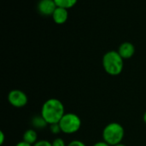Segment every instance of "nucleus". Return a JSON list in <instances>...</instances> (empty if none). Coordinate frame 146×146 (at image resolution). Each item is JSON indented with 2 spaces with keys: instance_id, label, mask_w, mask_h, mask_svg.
<instances>
[{
  "instance_id": "1",
  "label": "nucleus",
  "mask_w": 146,
  "mask_h": 146,
  "mask_svg": "<svg viewBox=\"0 0 146 146\" xmlns=\"http://www.w3.org/2000/svg\"><path fill=\"white\" fill-rule=\"evenodd\" d=\"M65 108L63 103L56 98H50L46 100L41 108V116L45 120L48 125L59 123L65 114Z\"/></svg>"
},
{
  "instance_id": "2",
  "label": "nucleus",
  "mask_w": 146,
  "mask_h": 146,
  "mask_svg": "<svg viewBox=\"0 0 146 146\" xmlns=\"http://www.w3.org/2000/svg\"><path fill=\"white\" fill-rule=\"evenodd\" d=\"M104 70L110 76L120 75L124 67V59L117 51L111 50L107 52L102 59Z\"/></svg>"
},
{
  "instance_id": "3",
  "label": "nucleus",
  "mask_w": 146,
  "mask_h": 146,
  "mask_svg": "<svg viewBox=\"0 0 146 146\" xmlns=\"http://www.w3.org/2000/svg\"><path fill=\"white\" fill-rule=\"evenodd\" d=\"M103 139L110 146L121 144L125 136L124 127L117 122H111L106 125L102 133Z\"/></svg>"
},
{
  "instance_id": "4",
  "label": "nucleus",
  "mask_w": 146,
  "mask_h": 146,
  "mask_svg": "<svg viewBox=\"0 0 146 146\" xmlns=\"http://www.w3.org/2000/svg\"><path fill=\"white\" fill-rule=\"evenodd\" d=\"M82 121L80 118L74 113H66L59 121L62 133L65 134L76 133L81 127Z\"/></svg>"
},
{
  "instance_id": "5",
  "label": "nucleus",
  "mask_w": 146,
  "mask_h": 146,
  "mask_svg": "<svg viewBox=\"0 0 146 146\" xmlns=\"http://www.w3.org/2000/svg\"><path fill=\"white\" fill-rule=\"evenodd\" d=\"M8 101L12 107L20 108L27 104L28 97L27 94L21 89H12L8 94Z\"/></svg>"
},
{
  "instance_id": "6",
  "label": "nucleus",
  "mask_w": 146,
  "mask_h": 146,
  "mask_svg": "<svg viewBox=\"0 0 146 146\" xmlns=\"http://www.w3.org/2000/svg\"><path fill=\"white\" fill-rule=\"evenodd\" d=\"M57 6L54 0H39L37 4V9L38 13L44 16H52Z\"/></svg>"
},
{
  "instance_id": "7",
  "label": "nucleus",
  "mask_w": 146,
  "mask_h": 146,
  "mask_svg": "<svg viewBox=\"0 0 146 146\" xmlns=\"http://www.w3.org/2000/svg\"><path fill=\"white\" fill-rule=\"evenodd\" d=\"M117 52L123 59H129L135 53V46L133 43L126 41L120 45Z\"/></svg>"
},
{
  "instance_id": "8",
  "label": "nucleus",
  "mask_w": 146,
  "mask_h": 146,
  "mask_svg": "<svg viewBox=\"0 0 146 146\" xmlns=\"http://www.w3.org/2000/svg\"><path fill=\"white\" fill-rule=\"evenodd\" d=\"M68 11L66 9L57 7L52 15V19L56 24H63L68 21Z\"/></svg>"
},
{
  "instance_id": "9",
  "label": "nucleus",
  "mask_w": 146,
  "mask_h": 146,
  "mask_svg": "<svg viewBox=\"0 0 146 146\" xmlns=\"http://www.w3.org/2000/svg\"><path fill=\"white\" fill-rule=\"evenodd\" d=\"M23 141L26 143L33 145L38 141V133L34 129H27L23 134Z\"/></svg>"
},
{
  "instance_id": "10",
  "label": "nucleus",
  "mask_w": 146,
  "mask_h": 146,
  "mask_svg": "<svg viewBox=\"0 0 146 146\" xmlns=\"http://www.w3.org/2000/svg\"><path fill=\"white\" fill-rule=\"evenodd\" d=\"M31 123H32L33 126L34 128H36V129H44L48 126V123L41 116V114L33 117L32 120H31Z\"/></svg>"
},
{
  "instance_id": "11",
  "label": "nucleus",
  "mask_w": 146,
  "mask_h": 146,
  "mask_svg": "<svg viewBox=\"0 0 146 146\" xmlns=\"http://www.w3.org/2000/svg\"><path fill=\"white\" fill-rule=\"evenodd\" d=\"M57 7H61L66 9L73 8L78 2V0H54Z\"/></svg>"
},
{
  "instance_id": "12",
  "label": "nucleus",
  "mask_w": 146,
  "mask_h": 146,
  "mask_svg": "<svg viewBox=\"0 0 146 146\" xmlns=\"http://www.w3.org/2000/svg\"><path fill=\"white\" fill-rule=\"evenodd\" d=\"M50 131L51 132L52 134H59L60 133H62V130H61V127L59 126V123L50 125Z\"/></svg>"
},
{
  "instance_id": "13",
  "label": "nucleus",
  "mask_w": 146,
  "mask_h": 146,
  "mask_svg": "<svg viewBox=\"0 0 146 146\" xmlns=\"http://www.w3.org/2000/svg\"><path fill=\"white\" fill-rule=\"evenodd\" d=\"M51 144H52V146H67L65 141H64L62 139H61V138H56V139H55L51 142Z\"/></svg>"
},
{
  "instance_id": "14",
  "label": "nucleus",
  "mask_w": 146,
  "mask_h": 146,
  "mask_svg": "<svg viewBox=\"0 0 146 146\" xmlns=\"http://www.w3.org/2000/svg\"><path fill=\"white\" fill-rule=\"evenodd\" d=\"M33 146H52L51 142L45 140V139H41V140H38Z\"/></svg>"
},
{
  "instance_id": "15",
  "label": "nucleus",
  "mask_w": 146,
  "mask_h": 146,
  "mask_svg": "<svg viewBox=\"0 0 146 146\" xmlns=\"http://www.w3.org/2000/svg\"><path fill=\"white\" fill-rule=\"evenodd\" d=\"M67 146H86V144L80 140H73L71 142H69Z\"/></svg>"
},
{
  "instance_id": "16",
  "label": "nucleus",
  "mask_w": 146,
  "mask_h": 146,
  "mask_svg": "<svg viewBox=\"0 0 146 146\" xmlns=\"http://www.w3.org/2000/svg\"><path fill=\"white\" fill-rule=\"evenodd\" d=\"M92 146H110V145L103 140V141H98V142L95 143V144H94Z\"/></svg>"
},
{
  "instance_id": "17",
  "label": "nucleus",
  "mask_w": 146,
  "mask_h": 146,
  "mask_svg": "<svg viewBox=\"0 0 146 146\" xmlns=\"http://www.w3.org/2000/svg\"><path fill=\"white\" fill-rule=\"evenodd\" d=\"M4 140H5V136H4V133L3 131L0 132V145H3V143H4Z\"/></svg>"
},
{
  "instance_id": "18",
  "label": "nucleus",
  "mask_w": 146,
  "mask_h": 146,
  "mask_svg": "<svg viewBox=\"0 0 146 146\" xmlns=\"http://www.w3.org/2000/svg\"><path fill=\"white\" fill-rule=\"evenodd\" d=\"M15 146H33L31 145H29V144H27V143H26L25 141H20V142H18L16 145Z\"/></svg>"
},
{
  "instance_id": "19",
  "label": "nucleus",
  "mask_w": 146,
  "mask_h": 146,
  "mask_svg": "<svg viewBox=\"0 0 146 146\" xmlns=\"http://www.w3.org/2000/svg\"><path fill=\"white\" fill-rule=\"evenodd\" d=\"M143 120H144V122L146 124V111L145 112L144 115H143Z\"/></svg>"
},
{
  "instance_id": "20",
  "label": "nucleus",
  "mask_w": 146,
  "mask_h": 146,
  "mask_svg": "<svg viewBox=\"0 0 146 146\" xmlns=\"http://www.w3.org/2000/svg\"><path fill=\"white\" fill-rule=\"evenodd\" d=\"M115 146H127L126 145H124V144H122V143H121V144H119V145H117Z\"/></svg>"
}]
</instances>
